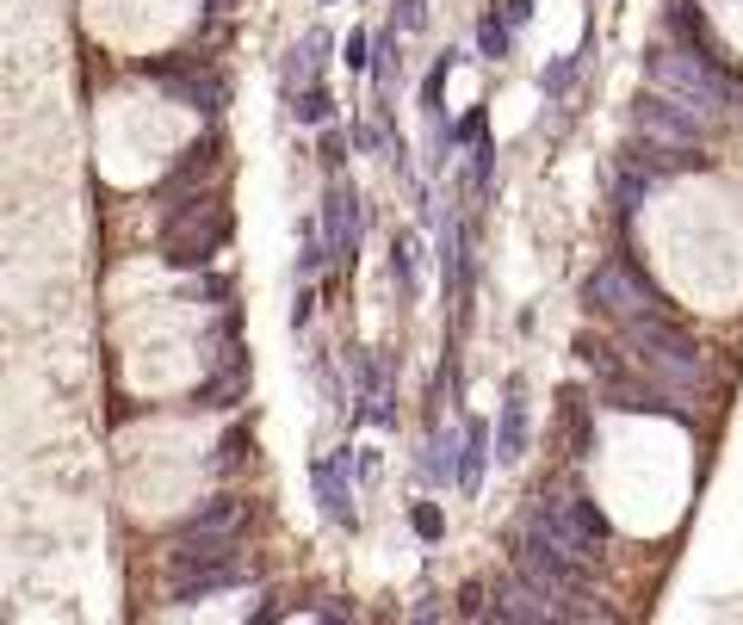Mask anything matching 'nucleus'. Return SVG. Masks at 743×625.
Masks as SVG:
<instances>
[{
	"label": "nucleus",
	"mask_w": 743,
	"mask_h": 625,
	"mask_svg": "<svg viewBox=\"0 0 743 625\" xmlns=\"http://www.w3.org/2000/svg\"><path fill=\"white\" fill-rule=\"evenodd\" d=\"M588 297L601 304L620 329H632V322H651V316H669V304L657 297V285L639 273L632 261H607L601 273H595V285H588Z\"/></svg>",
	"instance_id": "nucleus-3"
},
{
	"label": "nucleus",
	"mask_w": 743,
	"mask_h": 625,
	"mask_svg": "<svg viewBox=\"0 0 743 625\" xmlns=\"http://www.w3.org/2000/svg\"><path fill=\"white\" fill-rule=\"evenodd\" d=\"M520 440H527V409H520V397H508L496 428V458H520Z\"/></svg>",
	"instance_id": "nucleus-11"
},
{
	"label": "nucleus",
	"mask_w": 743,
	"mask_h": 625,
	"mask_svg": "<svg viewBox=\"0 0 743 625\" xmlns=\"http://www.w3.org/2000/svg\"><path fill=\"white\" fill-rule=\"evenodd\" d=\"M323 56H329V37H316V32H311L292 56H285V63H279V93L292 100V93L311 88V75H316V63H323Z\"/></svg>",
	"instance_id": "nucleus-8"
},
{
	"label": "nucleus",
	"mask_w": 743,
	"mask_h": 625,
	"mask_svg": "<svg viewBox=\"0 0 743 625\" xmlns=\"http://www.w3.org/2000/svg\"><path fill=\"white\" fill-rule=\"evenodd\" d=\"M651 88L669 105H682L694 124H731L743 118V81L731 63L707 44V25L694 13V0H675L669 13V44L651 56Z\"/></svg>",
	"instance_id": "nucleus-1"
},
{
	"label": "nucleus",
	"mask_w": 743,
	"mask_h": 625,
	"mask_svg": "<svg viewBox=\"0 0 743 625\" xmlns=\"http://www.w3.org/2000/svg\"><path fill=\"white\" fill-rule=\"evenodd\" d=\"M415 533H428V538H434V533H440V514H434V508H428V502L415 508Z\"/></svg>",
	"instance_id": "nucleus-13"
},
{
	"label": "nucleus",
	"mask_w": 743,
	"mask_h": 625,
	"mask_svg": "<svg viewBox=\"0 0 743 625\" xmlns=\"http://www.w3.org/2000/svg\"><path fill=\"white\" fill-rule=\"evenodd\" d=\"M459 440H465V428H447V434H434V446H428V477L434 484H447V477H459Z\"/></svg>",
	"instance_id": "nucleus-10"
},
{
	"label": "nucleus",
	"mask_w": 743,
	"mask_h": 625,
	"mask_svg": "<svg viewBox=\"0 0 743 625\" xmlns=\"http://www.w3.org/2000/svg\"><path fill=\"white\" fill-rule=\"evenodd\" d=\"M520 545H527L520 557H545V564L595 576L607 557V521L583 496H539L527 526H520Z\"/></svg>",
	"instance_id": "nucleus-2"
},
{
	"label": "nucleus",
	"mask_w": 743,
	"mask_h": 625,
	"mask_svg": "<svg viewBox=\"0 0 743 625\" xmlns=\"http://www.w3.org/2000/svg\"><path fill=\"white\" fill-rule=\"evenodd\" d=\"M639 143H651L669 168H694V161H700V143H707V124H694L682 105L651 93V100L639 105Z\"/></svg>",
	"instance_id": "nucleus-4"
},
{
	"label": "nucleus",
	"mask_w": 743,
	"mask_h": 625,
	"mask_svg": "<svg viewBox=\"0 0 743 625\" xmlns=\"http://www.w3.org/2000/svg\"><path fill=\"white\" fill-rule=\"evenodd\" d=\"M316 502L329 521H353V452H329L323 465H316Z\"/></svg>",
	"instance_id": "nucleus-5"
},
{
	"label": "nucleus",
	"mask_w": 743,
	"mask_h": 625,
	"mask_svg": "<svg viewBox=\"0 0 743 625\" xmlns=\"http://www.w3.org/2000/svg\"><path fill=\"white\" fill-rule=\"evenodd\" d=\"M477 37H484V56H502V50H508V37H502L496 19H484V32H477Z\"/></svg>",
	"instance_id": "nucleus-12"
},
{
	"label": "nucleus",
	"mask_w": 743,
	"mask_h": 625,
	"mask_svg": "<svg viewBox=\"0 0 743 625\" xmlns=\"http://www.w3.org/2000/svg\"><path fill=\"white\" fill-rule=\"evenodd\" d=\"M217 236H224V211L199 205V224H168V261H205L211 248H217Z\"/></svg>",
	"instance_id": "nucleus-6"
},
{
	"label": "nucleus",
	"mask_w": 743,
	"mask_h": 625,
	"mask_svg": "<svg viewBox=\"0 0 743 625\" xmlns=\"http://www.w3.org/2000/svg\"><path fill=\"white\" fill-rule=\"evenodd\" d=\"M484 458H489V434L471 421L465 440H459V489H477V484H484Z\"/></svg>",
	"instance_id": "nucleus-9"
},
{
	"label": "nucleus",
	"mask_w": 743,
	"mask_h": 625,
	"mask_svg": "<svg viewBox=\"0 0 743 625\" xmlns=\"http://www.w3.org/2000/svg\"><path fill=\"white\" fill-rule=\"evenodd\" d=\"M353 224H360V205H353L347 186H335L329 205H323V261H341L347 248H353Z\"/></svg>",
	"instance_id": "nucleus-7"
},
{
	"label": "nucleus",
	"mask_w": 743,
	"mask_h": 625,
	"mask_svg": "<svg viewBox=\"0 0 743 625\" xmlns=\"http://www.w3.org/2000/svg\"><path fill=\"white\" fill-rule=\"evenodd\" d=\"M347 63H353V69H365V32L347 37Z\"/></svg>",
	"instance_id": "nucleus-14"
}]
</instances>
